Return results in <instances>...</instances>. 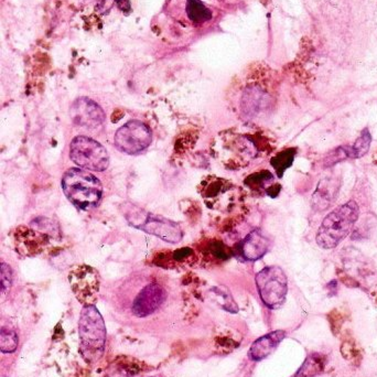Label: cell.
Segmentation results:
<instances>
[{
	"mask_svg": "<svg viewBox=\"0 0 377 377\" xmlns=\"http://www.w3.org/2000/svg\"><path fill=\"white\" fill-rule=\"evenodd\" d=\"M360 216L356 201H349L325 216L317 233L318 245L323 249H336L352 231Z\"/></svg>",
	"mask_w": 377,
	"mask_h": 377,
	"instance_id": "obj_1",
	"label": "cell"
},
{
	"mask_svg": "<svg viewBox=\"0 0 377 377\" xmlns=\"http://www.w3.org/2000/svg\"><path fill=\"white\" fill-rule=\"evenodd\" d=\"M63 192L77 208L88 210L99 204L103 195L101 181L93 173L72 168L62 178Z\"/></svg>",
	"mask_w": 377,
	"mask_h": 377,
	"instance_id": "obj_2",
	"label": "cell"
},
{
	"mask_svg": "<svg viewBox=\"0 0 377 377\" xmlns=\"http://www.w3.org/2000/svg\"><path fill=\"white\" fill-rule=\"evenodd\" d=\"M81 353L85 361L95 363L104 353L106 329L104 320L94 304L84 306L79 321Z\"/></svg>",
	"mask_w": 377,
	"mask_h": 377,
	"instance_id": "obj_3",
	"label": "cell"
},
{
	"mask_svg": "<svg viewBox=\"0 0 377 377\" xmlns=\"http://www.w3.org/2000/svg\"><path fill=\"white\" fill-rule=\"evenodd\" d=\"M256 286L262 302L271 309H278L287 297L288 279L278 266L265 267L256 275Z\"/></svg>",
	"mask_w": 377,
	"mask_h": 377,
	"instance_id": "obj_4",
	"label": "cell"
},
{
	"mask_svg": "<svg viewBox=\"0 0 377 377\" xmlns=\"http://www.w3.org/2000/svg\"><path fill=\"white\" fill-rule=\"evenodd\" d=\"M70 158L79 167L90 171H104L110 164V156L103 146L90 137L77 136L70 146Z\"/></svg>",
	"mask_w": 377,
	"mask_h": 377,
	"instance_id": "obj_5",
	"label": "cell"
},
{
	"mask_svg": "<svg viewBox=\"0 0 377 377\" xmlns=\"http://www.w3.org/2000/svg\"><path fill=\"white\" fill-rule=\"evenodd\" d=\"M126 218L133 226L145 231L151 235L158 236L168 243L177 244L184 238V232L175 222L160 215L147 213L136 209L135 212L126 213Z\"/></svg>",
	"mask_w": 377,
	"mask_h": 377,
	"instance_id": "obj_6",
	"label": "cell"
},
{
	"mask_svg": "<svg viewBox=\"0 0 377 377\" xmlns=\"http://www.w3.org/2000/svg\"><path fill=\"white\" fill-rule=\"evenodd\" d=\"M153 140L151 129L139 121H130L118 129L115 134V146L118 151L127 155H136L145 151Z\"/></svg>",
	"mask_w": 377,
	"mask_h": 377,
	"instance_id": "obj_7",
	"label": "cell"
},
{
	"mask_svg": "<svg viewBox=\"0 0 377 377\" xmlns=\"http://www.w3.org/2000/svg\"><path fill=\"white\" fill-rule=\"evenodd\" d=\"M68 282L81 304H94L99 295V276L93 267L81 265L74 268L68 275Z\"/></svg>",
	"mask_w": 377,
	"mask_h": 377,
	"instance_id": "obj_8",
	"label": "cell"
},
{
	"mask_svg": "<svg viewBox=\"0 0 377 377\" xmlns=\"http://www.w3.org/2000/svg\"><path fill=\"white\" fill-rule=\"evenodd\" d=\"M41 220L38 231L31 230L28 227H19L14 233V241L16 247L20 254L25 256H33V255L41 253L44 246L49 243L48 231H53L51 224H44L46 219Z\"/></svg>",
	"mask_w": 377,
	"mask_h": 377,
	"instance_id": "obj_9",
	"label": "cell"
},
{
	"mask_svg": "<svg viewBox=\"0 0 377 377\" xmlns=\"http://www.w3.org/2000/svg\"><path fill=\"white\" fill-rule=\"evenodd\" d=\"M74 124L84 128L93 129L104 123V110L92 99L81 97L72 105L70 110Z\"/></svg>",
	"mask_w": 377,
	"mask_h": 377,
	"instance_id": "obj_10",
	"label": "cell"
},
{
	"mask_svg": "<svg viewBox=\"0 0 377 377\" xmlns=\"http://www.w3.org/2000/svg\"><path fill=\"white\" fill-rule=\"evenodd\" d=\"M166 299V291L158 284H151L146 286L138 293L133 304V312L135 316L145 318L156 311Z\"/></svg>",
	"mask_w": 377,
	"mask_h": 377,
	"instance_id": "obj_11",
	"label": "cell"
},
{
	"mask_svg": "<svg viewBox=\"0 0 377 377\" xmlns=\"http://www.w3.org/2000/svg\"><path fill=\"white\" fill-rule=\"evenodd\" d=\"M271 242L262 231L255 230L249 233L242 243L241 251L244 258L249 262L260 260L267 254Z\"/></svg>",
	"mask_w": 377,
	"mask_h": 377,
	"instance_id": "obj_12",
	"label": "cell"
},
{
	"mask_svg": "<svg viewBox=\"0 0 377 377\" xmlns=\"http://www.w3.org/2000/svg\"><path fill=\"white\" fill-rule=\"evenodd\" d=\"M340 184L338 179L325 178L320 181L317 190L312 195V208L321 212L332 204L339 192Z\"/></svg>",
	"mask_w": 377,
	"mask_h": 377,
	"instance_id": "obj_13",
	"label": "cell"
},
{
	"mask_svg": "<svg viewBox=\"0 0 377 377\" xmlns=\"http://www.w3.org/2000/svg\"><path fill=\"white\" fill-rule=\"evenodd\" d=\"M284 336H286V332L278 330L257 339L249 349V358L253 361H262L276 350L279 343L284 339Z\"/></svg>",
	"mask_w": 377,
	"mask_h": 377,
	"instance_id": "obj_14",
	"label": "cell"
},
{
	"mask_svg": "<svg viewBox=\"0 0 377 377\" xmlns=\"http://www.w3.org/2000/svg\"><path fill=\"white\" fill-rule=\"evenodd\" d=\"M186 16L194 25H202L212 19V11L200 0H186Z\"/></svg>",
	"mask_w": 377,
	"mask_h": 377,
	"instance_id": "obj_15",
	"label": "cell"
},
{
	"mask_svg": "<svg viewBox=\"0 0 377 377\" xmlns=\"http://www.w3.org/2000/svg\"><path fill=\"white\" fill-rule=\"evenodd\" d=\"M325 361L322 356L313 353L307 358L295 377H314L322 372Z\"/></svg>",
	"mask_w": 377,
	"mask_h": 377,
	"instance_id": "obj_16",
	"label": "cell"
},
{
	"mask_svg": "<svg viewBox=\"0 0 377 377\" xmlns=\"http://www.w3.org/2000/svg\"><path fill=\"white\" fill-rule=\"evenodd\" d=\"M371 142H372V136L369 134V129H364L361 136L358 137L356 142L352 146H347L350 158H361L364 155H367L371 147Z\"/></svg>",
	"mask_w": 377,
	"mask_h": 377,
	"instance_id": "obj_17",
	"label": "cell"
},
{
	"mask_svg": "<svg viewBox=\"0 0 377 377\" xmlns=\"http://www.w3.org/2000/svg\"><path fill=\"white\" fill-rule=\"evenodd\" d=\"M296 151L293 148L279 153L278 155L271 159V166L276 170L279 177H282V173L293 164L295 159Z\"/></svg>",
	"mask_w": 377,
	"mask_h": 377,
	"instance_id": "obj_18",
	"label": "cell"
},
{
	"mask_svg": "<svg viewBox=\"0 0 377 377\" xmlns=\"http://www.w3.org/2000/svg\"><path fill=\"white\" fill-rule=\"evenodd\" d=\"M0 349L3 353H12L18 347V336L16 332L8 329H1V339H0Z\"/></svg>",
	"mask_w": 377,
	"mask_h": 377,
	"instance_id": "obj_19",
	"label": "cell"
},
{
	"mask_svg": "<svg viewBox=\"0 0 377 377\" xmlns=\"http://www.w3.org/2000/svg\"><path fill=\"white\" fill-rule=\"evenodd\" d=\"M210 251L215 257L216 260H225L230 258L231 251L229 247L225 246L222 242H213L211 243Z\"/></svg>",
	"mask_w": 377,
	"mask_h": 377,
	"instance_id": "obj_20",
	"label": "cell"
},
{
	"mask_svg": "<svg viewBox=\"0 0 377 377\" xmlns=\"http://www.w3.org/2000/svg\"><path fill=\"white\" fill-rule=\"evenodd\" d=\"M12 284V271L8 264H1V290L8 291Z\"/></svg>",
	"mask_w": 377,
	"mask_h": 377,
	"instance_id": "obj_21",
	"label": "cell"
},
{
	"mask_svg": "<svg viewBox=\"0 0 377 377\" xmlns=\"http://www.w3.org/2000/svg\"><path fill=\"white\" fill-rule=\"evenodd\" d=\"M273 179V175L271 173L268 171H262V173H254L251 175V177H249L246 180V184L251 186H262V184L264 182H267V181L271 180Z\"/></svg>",
	"mask_w": 377,
	"mask_h": 377,
	"instance_id": "obj_22",
	"label": "cell"
},
{
	"mask_svg": "<svg viewBox=\"0 0 377 377\" xmlns=\"http://www.w3.org/2000/svg\"><path fill=\"white\" fill-rule=\"evenodd\" d=\"M114 3H117L119 9L123 10L125 14L131 10L130 1L129 0H103V5L99 8L103 9V12H104L105 9L112 8V5H114Z\"/></svg>",
	"mask_w": 377,
	"mask_h": 377,
	"instance_id": "obj_23",
	"label": "cell"
}]
</instances>
